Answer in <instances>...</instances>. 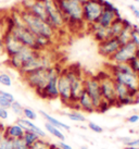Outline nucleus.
<instances>
[{
	"label": "nucleus",
	"instance_id": "nucleus-6",
	"mask_svg": "<svg viewBox=\"0 0 139 149\" xmlns=\"http://www.w3.org/2000/svg\"><path fill=\"white\" fill-rule=\"evenodd\" d=\"M47 12V23L56 32H60L65 27V19L59 10L54 0H44Z\"/></svg>",
	"mask_w": 139,
	"mask_h": 149
},
{
	"label": "nucleus",
	"instance_id": "nucleus-12",
	"mask_svg": "<svg viewBox=\"0 0 139 149\" xmlns=\"http://www.w3.org/2000/svg\"><path fill=\"white\" fill-rule=\"evenodd\" d=\"M1 36L3 42V54H7L8 58L17 54L24 48V46L19 42V39L9 29H6Z\"/></svg>",
	"mask_w": 139,
	"mask_h": 149
},
{
	"label": "nucleus",
	"instance_id": "nucleus-21",
	"mask_svg": "<svg viewBox=\"0 0 139 149\" xmlns=\"http://www.w3.org/2000/svg\"><path fill=\"white\" fill-rule=\"evenodd\" d=\"M77 104H78V106H79V110H83L84 112H87V113L96 112L95 111L94 104H92V100H91L89 95H88L85 91H83V94L81 95V97L78 98Z\"/></svg>",
	"mask_w": 139,
	"mask_h": 149
},
{
	"label": "nucleus",
	"instance_id": "nucleus-42",
	"mask_svg": "<svg viewBox=\"0 0 139 149\" xmlns=\"http://www.w3.org/2000/svg\"><path fill=\"white\" fill-rule=\"evenodd\" d=\"M58 147L61 149H73V147L72 146L67 145V144H65L64 141H59V144H58Z\"/></svg>",
	"mask_w": 139,
	"mask_h": 149
},
{
	"label": "nucleus",
	"instance_id": "nucleus-11",
	"mask_svg": "<svg viewBox=\"0 0 139 149\" xmlns=\"http://www.w3.org/2000/svg\"><path fill=\"white\" fill-rule=\"evenodd\" d=\"M58 93H59V99L65 106L71 104V84L69 77L66 75L65 68L61 69L60 74L58 76Z\"/></svg>",
	"mask_w": 139,
	"mask_h": 149
},
{
	"label": "nucleus",
	"instance_id": "nucleus-41",
	"mask_svg": "<svg viewBox=\"0 0 139 149\" xmlns=\"http://www.w3.org/2000/svg\"><path fill=\"white\" fill-rule=\"evenodd\" d=\"M126 146H131V147H138L139 148V138H136V139H131L126 144Z\"/></svg>",
	"mask_w": 139,
	"mask_h": 149
},
{
	"label": "nucleus",
	"instance_id": "nucleus-18",
	"mask_svg": "<svg viewBox=\"0 0 139 149\" xmlns=\"http://www.w3.org/2000/svg\"><path fill=\"white\" fill-rule=\"evenodd\" d=\"M26 10L29 11L32 14H34L35 17H39V19L47 22V12H46L44 0H32L29 7Z\"/></svg>",
	"mask_w": 139,
	"mask_h": 149
},
{
	"label": "nucleus",
	"instance_id": "nucleus-40",
	"mask_svg": "<svg viewBox=\"0 0 139 149\" xmlns=\"http://www.w3.org/2000/svg\"><path fill=\"white\" fill-rule=\"evenodd\" d=\"M127 121H128L129 123H131V124H135V123L139 122V116L138 114H133V116H128Z\"/></svg>",
	"mask_w": 139,
	"mask_h": 149
},
{
	"label": "nucleus",
	"instance_id": "nucleus-22",
	"mask_svg": "<svg viewBox=\"0 0 139 149\" xmlns=\"http://www.w3.org/2000/svg\"><path fill=\"white\" fill-rule=\"evenodd\" d=\"M39 114H40V116L45 119L46 122H48V123H50L51 125H53V126H56V127H58V128H60V130L70 131V128H71L67 124L63 123V122H61V121H59L58 119L53 118L52 116H50V114H48L47 112L42 111V110H40V111H39Z\"/></svg>",
	"mask_w": 139,
	"mask_h": 149
},
{
	"label": "nucleus",
	"instance_id": "nucleus-30",
	"mask_svg": "<svg viewBox=\"0 0 139 149\" xmlns=\"http://www.w3.org/2000/svg\"><path fill=\"white\" fill-rule=\"evenodd\" d=\"M128 65L131 66V71L134 73L139 74V49H137L136 54L128 61Z\"/></svg>",
	"mask_w": 139,
	"mask_h": 149
},
{
	"label": "nucleus",
	"instance_id": "nucleus-8",
	"mask_svg": "<svg viewBox=\"0 0 139 149\" xmlns=\"http://www.w3.org/2000/svg\"><path fill=\"white\" fill-rule=\"evenodd\" d=\"M84 89L92 100L95 107V111H97L100 104L103 101L101 91H100V84L97 75H86L85 82H84Z\"/></svg>",
	"mask_w": 139,
	"mask_h": 149
},
{
	"label": "nucleus",
	"instance_id": "nucleus-38",
	"mask_svg": "<svg viewBox=\"0 0 139 149\" xmlns=\"http://www.w3.org/2000/svg\"><path fill=\"white\" fill-rule=\"evenodd\" d=\"M110 108H111L110 104H109L108 101H106V100H103L102 102L100 104V106H99V108L97 109V111L96 112H99V113H104V112L108 111Z\"/></svg>",
	"mask_w": 139,
	"mask_h": 149
},
{
	"label": "nucleus",
	"instance_id": "nucleus-39",
	"mask_svg": "<svg viewBox=\"0 0 139 149\" xmlns=\"http://www.w3.org/2000/svg\"><path fill=\"white\" fill-rule=\"evenodd\" d=\"M9 119V110L0 107V121H6Z\"/></svg>",
	"mask_w": 139,
	"mask_h": 149
},
{
	"label": "nucleus",
	"instance_id": "nucleus-26",
	"mask_svg": "<svg viewBox=\"0 0 139 149\" xmlns=\"http://www.w3.org/2000/svg\"><path fill=\"white\" fill-rule=\"evenodd\" d=\"M45 128L47 132L50 133L53 137L58 138L60 141H65V135H64V133H62V131L60 130V128L53 126V125H51L50 123H48V122H46L45 123Z\"/></svg>",
	"mask_w": 139,
	"mask_h": 149
},
{
	"label": "nucleus",
	"instance_id": "nucleus-47",
	"mask_svg": "<svg viewBox=\"0 0 139 149\" xmlns=\"http://www.w3.org/2000/svg\"><path fill=\"white\" fill-rule=\"evenodd\" d=\"M131 12H133V14H134V17H137V19H139V10H138V9H137V8L134 9Z\"/></svg>",
	"mask_w": 139,
	"mask_h": 149
},
{
	"label": "nucleus",
	"instance_id": "nucleus-45",
	"mask_svg": "<svg viewBox=\"0 0 139 149\" xmlns=\"http://www.w3.org/2000/svg\"><path fill=\"white\" fill-rule=\"evenodd\" d=\"M0 149H6V138H3L0 141Z\"/></svg>",
	"mask_w": 139,
	"mask_h": 149
},
{
	"label": "nucleus",
	"instance_id": "nucleus-5",
	"mask_svg": "<svg viewBox=\"0 0 139 149\" xmlns=\"http://www.w3.org/2000/svg\"><path fill=\"white\" fill-rule=\"evenodd\" d=\"M100 84V91L103 100L108 101L111 107L116 106V94H115V81L112 75L108 72H99L97 74Z\"/></svg>",
	"mask_w": 139,
	"mask_h": 149
},
{
	"label": "nucleus",
	"instance_id": "nucleus-52",
	"mask_svg": "<svg viewBox=\"0 0 139 149\" xmlns=\"http://www.w3.org/2000/svg\"><path fill=\"white\" fill-rule=\"evenodd\" d=\"M56 149H61V148H59V147H58V146H57V148H56Z\"/></svg>",
	"mask_w": 139,
	"mask_h": 149
},
{
	"label": "nucleus",
	"instance_id": "nucleus-17",
	"mask_svg": "<svg viewBox=\"0 0 139 149\" xmlns=\"http://www.w3.org/2000/svg\"><path fill=\"white\" fill-rule=\"evenodd\" d=\"M88 29H89V33L92 35V37L96 42H101L108 39V38H111L109 27H103L101 25H99L98 23L89 25Z\"/></svg>",
	"mask_w": 139,
	"mask_h": 149
},
{
	"label": "nucleus",
	"instance_id": "nucleus-9",
	"mask_svg": "<svg viewBox=\"0 0 139 149\" xmlns=\"http://www.w3.org/2000/svg\"><path fill=\"white\" fill-rule=\"evenodd\" d=\"M9 31L19 39V42L24 47H27V48H31V49L33 50L39 51L36 44V35L32 33L24 24L13 25L12 29H10Z\"/></svg>",
	"mask_w": 139,
	"mask_h": 149
},
{
	"label": "nucleus",
	"instance_id": "nucleus-3",
	"mask_svg": "<svg viewBox=\"0 0 139 149\" xmlns=\"http://www.w3.org/2000/svg\"><path fill=\"white\" fill-rule=\"evenodd\" d=\"M66 75L69 77L70 84H71V104L70 107L74 108L76 110H79L77 101L78 98L83 94L84 89V82L86 74L78 65H71L65 68Z\"/></svg>",
	"mask_w": 139,
	"mask_h": 149
},
{
	"label": "nucleus",
	"instance_id": "nucleus-43",
	"mask_svg": "<svg viewBox=\"0 0 139 149\" xmlns=\"http://www.w3.org/2000/svg\"><path fill=\"white\" fill-rule=\"evenodd\" d=\"M4 127H6V125L0 121V141L3 138V131H4Z\"/></svg>",
	"mask_w": 139,
	"mask_h": 149
},
{
	"label": "nucleus",
	"instance_id": "nucleus-29",
	"mask_svg": "<svg viewBox=\"0 0 139 149\" xmlns=\"http://www.w3.org/2000/svg\"><path fill=\"white\" fill-rule=\"evenodd\" d=\"M38 138H40V137L38 136L35 132H33V131H25L24 135H23V137H22L23 141H24L28 147H31V146L33 145Z\"/></svg>",
	"mask_w": 139,
	"mask_h": 149
},
{
	"label": "nucleus",
	"instance_id": "nucleus-4",
	"mask_svg": "<svg viewBox=\"0 0 139 149\" xmlns=\"http://www.w3.org/2000/svg\"><path fill=\"white\" fill-rule=\"evenodd\" d=\"M85 0H54L59 10L65 19L73 21H83V2Z\"/></svg>",
	"mask_w": 139,
	"mask_h": 149
},
{
	"label": "nucleus",
	"instance_id": "nucleus-37",
	"mask_svg": "<svg viewBox=\"0 0 139 149\" xmlns=\"http://www.w3.org/2000/svg\"><path fill=\"white\" fill-rule=\"evenodd\" d=\"M88 127L95 133H98V134H101L103 132V128L100 126L99 124H96L95 122H88Z\"/></svg>",
	"mask_w": 139,
	"mask_h": 149
},
{
	"label": "nucleus",
	"instance_id": "nucleus-14",
	"mask_svg": "<svg viewBox=\"0 0 139 149\" xmlns=\"http://www.w3.org/2000/svg\"><path fill=\"white\" fill-rule=\"evenodd\" d=\"M112 77L114 79L116 83H120L126 86L129 91H136L139 94V77L138 74H136L134 72H129V73H119V72H114L111 73Z\"/></svg>",
	"mask_w": 139,
	"mask_h": 149
},
{
	"label": "nucleus",
	"instance_id": "nucleus-31",
	"mask_svg": "<svg viewBox=\"0 0 139 149\" xmlns=\"http://www.w3.org/2000/svg\"><path fill=\"white\" fill-rule=\"evenodd\" d=\"M102 7H103V10L111 11V12L115 13L116 17H121V13H120L119 9L116 8L114 4L112 3L111 1H109V0H103V1H102Z\"/></svg>",
	"mask_w": 139,
	"mask_h": 149
},
{
	"label": "nucleus",
	"instance_id": "nucleus-33",
	"mask_svg": "<svg viewBox=\"0 0 139 149\" xmlns=\"http://www.w3.org/2000/svg\"><path fill=\"white\" fill-rule=\"evenodd\" d=\"M12 77L10 76V74L6 73V72H2L0 73V85H2L4 87H11L12 86Z\"/></svg>",
	"mask_w": 139,
	"mask_h": 149
},
{
	"label": "nucleus",
	"instance_id": "nucleus-20",
	"mask_svg": "<svg viewBox=\"0 0 139 149\" xmlns=\"http://www.w3.org/2000/svg\"><path fill=\"white\" fill-rule=\"evenodd\" d=\"M24 130L17 123L10 125H6L3 131V136L10 139H22L24 135Z\"/></svg>",
	"mask_w": 139,
	"mask_h": 149
},
{
	"label": "nucleus",
	"instance_id": "nucleus-35",
	"mask_svg": "<svg viewBox=\"0 0 139 149\" xmlns=\"http://www.w3.org/2000/svg\"><path fill=\"white\" fill-rule=\"evenodd\" d=\"M131 42L137 47V49H139V27L137 25H134V26H133Z\"/></svg>",
	"mask_w": 139,
	"mask_h": 149
},
{
	"label": "nucleus",
	"instance_id": "nucleus-16",
	"mask_svg": "<svg viewBox=\"0 0 139 149\" xmlns=\"http://www.w3.org/2000/svg\"><path fill=\"white\" fill-rule=\"evenodd\" d=\"M60 74V73H59ZM59 74L53 75L52 77L48 81L46 86L41 89L36 95L40 97L41 99L46 100H54L59 98V93H58V76Z\"/></svg>",
	"mask_w": 139,
	"mask_h": 149
},
{
	"label": "nucleus",
	"instance_id": "nucleus-1",
	"mask_svg": "<svg viewBox=\"0 0 139 149\" xmlns=\"http://www.w3.org/2000/svg\"><path fill=\"white\" fill-rule=\"evenodd\" d=\"M19 12H20L21 19H22L24 25L36 36H42V37H47L50 39L56 38L57 32L46 21L35 17L29 11L22 8L19 9Z\"/></svg>",
	"mask_w": 139,
	"mask_h": 149
},
{
	"label": "nucleus",
	"instance_id": "nucleus-49",
	"mask_svg": "<svg viewBox=\"0 0 139 149\" xmlns=\"http://www.w3.org/2000/svg\"><path fill=\"white\" fill-rule=\"evenodd\" d=\"M88 1H102V0H88Z\"/></svg>",
	"mask_w": 139,
	"mask_h": 149
},
{
	"label": "nucleus",
	"instance_id": "nucleus-13",
	"mask_svg": "<svg viewBox=\"0 0 139 149\" xmlns=\"http://www.w3.org/2000/svg\"><path fill=\"white\" fill-rule=\"evenodd\" d=\"M136 51L137 47L129 42L121 46L117 51L109 59V61L111 63H128V61L136 54Z\"/></svg>",
	"mask_w": 139,
	"mask_h": 149
},
{
	"label": "nucleus",
	"instance_id": "nucleus-7",
	"mask_svg": "<svg viewBox=\"0 0 139 149\" xmlns=\"http://www.w3.org/2000/svg\"><path fill=\"white\" fill-rule=\"evenodd\" d=\"M103 1V0H102ZM102 1H88L83 2V21L87 26L97 23L103 11Z\"/></svg>",
	"mask_w": 139,
	"mask_h": 149
},
{
	"label": "nucleus",
	"instance_id": "nucleus-36",
	"mask_svg": "<svg viewBox=\"0 0 139 149\" xmlns=\"http://www.w3.org/2000/svg\"><path fill=\"white\" fill-rule=\"evenodd\" d=\"M23 118L25 119H27V120H31V121H35L37 119V113L34 111L33 109H31V108H25L23 109Z\"/></svg>",
	"mask_w": 139,
	"mask_h": 149
},
{
	"label": "nucleus",
	"instance_id": "nucleus-53",
	"mask_svg": "<svg viewBox=\"0 0 139 149\" xmlns=\"http://www.w3.org/2000/svg\"><path fill=\"white\" fill-rule=\"evenodd\" d=\"M103 149H108V148H103Z\"/></svg>",
	"mask_w": 139,
	"mask_h": 149
},
{
	"label": "nucleus",
	"instance_id": "nucleus-32",
	"mask_svg": "<svg viewBox=\"0 0 139 149\" xmlns=\"http://www.w3.org/2000/svg\"><path fill=\"white\" fill-rule=\"evenodd\" d=\"M23 109H24V107L22 106V104L19 102V101H17V100H14L12 104H11V107H10V110H11L15 116H19V118H21V116H23Z\"/></svg>",
	"mask_w": 139,
	"mask_h": 149
},
{
	"label": "nucleus",
	"instance_id": "nucleus-27",
	"mask_svg": "<svg viewBox=\"0 0 139 149\" xmlns=\"http://www.w3.org/2000/svg\"><path fill=\"white\" fill-rule=\"evenodd\" d=\"M57 146L58 145L56 144L45 141L44 138H38L33 145L29 147V149H56Z\"/></svg>",
	"mask_w": 139,
	"mask_h": 149
},
{
	"label": "nucleus",
	"instance_id": "nucleus-50",
	"mask_svg": "<svg viewBox=\"0 0 139 149\" xmlns=\"http://www.w3.org/2000/svg\"><path fill=\"white\" fill-rule=\"evenodd\" d=\"M81 149H89V148H87V147H82Z\"/></svg>",
	"mask_w": 139,
	"mask_h": 149
},
{
	"label": "nucleus",
	"instance_id": "nucleus-19",
	"mask_svg": "<svg viewBox=\"0 0 139 149\" xmlns=\"http://www.w3.org/2000/svg\"><path fill=\"white\" fill-rule=\"evenodd\" d=\"M17 123L20 125L24 131H33V132L36 133L40 138H45L46 137V133L44 132L39 126H37L33 121L27 120V119H25L23 116H21V118H19V120L17 121Z\"/></svg>",
	"mask_w": 139,
	"mask_h": 149
},
{
	"label": "nucleus",
	"instance_id": "nucleus-15",
	"mask_svg": "<svg viewBox=\"0 0 139 149\" xmlns=\"http://www.w3.org/2000/svg\"><path fill=\"white\" fill-rule=\"evenodd\" d=\"M120 47H121V44L119 39L115 37H111L101 42H98V52L103 58H106L109 60L117 51Z\"/></svg>",
	"mask_w": 139,
	"mask_h": 149
},
{
	"label": "nucleus",
	"instance_id": "nucleus-48",
	"mask_svg": "<svg viewBox=\"0 0 139 149\" xmlns=\"http://www.w3.org/2000/svg\"><path fill=\"white\" fill-rule=\"evenodd\" d=\"M124 149H139L138 147H131V146H125Z\"/></svg>",
	"mask_w": 139,
	"mask_h": 149
},
{
	"label": "nucleus",
	"instance_id": "nucleus-28",
	"mask_svg": "<svg viewBox=\"0 0 139 149\" xmlns=\"http://www.w3.org/2000/svg\"><path fill=\"white\" fill-rule=\"evenodd\" d=\"M131 31H133V27H124L122 31V33L117 36V39H119L121 46L125 45L127 42H131Z\"/></svg>",
	"mask_w": 139,
	"mask_h": 149
},
{
	"label": "nucleus",
	"instance_id": "nucleus-24",
	"mask_svg": "<svg viewBox=\"0 0 139 149\" xmlns=\"http://www.w3.org/2000/svg\"><path fill=\"white\" fill-rule=\"evenodd\" d=\"M14 100H15V98L11 93L3 91V89H0V107L9 110L11 107V104Z\"/></svg>",
	"mask_w": 139,
	"mask_h": 149
},
{
	"label": "nucleus",
	"instance_id": "nucleus-25",
	"mask_svg": "<svg viewBox=\"0 0 139 149\" xmlns=\"http://www.w3.org/2000/svg\"><path fill=\"white\" fill-rule=\"evenodd\" d=\"M122 19L123 17H116L114 21L112 22V24L109 26V31H110L111 37L117 38V36L122 33L123 29H124L123 23H122Z\"/></svg>",
	"mask_w": 139,
	"mask_h": 149
},
{
	"label": "nucleus",
	"instance_id": "nucleus-34",
	"mask_svg": "<svg viewBox=\"0 0 139 149\" xmlns=\"http://www.w3.org/2000/svg\"><path fill=\"white\" fill-rule=\"evenodd\" d=\"M67 118H69L71 121H74V122H86V116L78 111H74V112L67 113Z\"/></svg>",
	"mask_w": 139,
	"mask_h": 149
},
{
	"label": "nucleus",
	"instance_id": "nucleus-2",
	"mask_svg": "<svg viewBox=\"0 0 139 149\" xmlns=\"http://www.w3.org/2000/svg\"><path fill=\"white\" fill-rule=\"evenodd\" d=\"M61 69L62 68L54 64L47 69H38L33 72H29L27 74L23 75L22 79L24 81V83L37 94L46 86V84L48 83V81L53 75L60 73Z\"/></svg>",
	"mask_w": 139,
	"mask_h": 149
},
{
	"label": "nucleus",
	"instance_id": "nucleus-46",
	"mask_svg": "<svg viewBox=\"0 0 139 149\" xmlns=\"http://www.w3.org/2000/svg\"><path fill=\"white\" fill-rule=\"evenodd\" d=\"M131 138H129V137H122V138H120V141H122L123 144H125V145H126L127 143L131 141Z\"/></svg>",
	"mask_w": 139,
	"mask_h": 149
},
{
	"label": "nucleus",
	"instance_id": "nucleus-10",
	"mask_svg": "<svg viewBox=\"0 0 139 149\" xmlns=\"http://www.w3.org/2000/svg\"><path fill=\"white\" fill-rule=\"evenodd\" d=\"M37 54H38V51H36V50L24 47L20 52H17V54L8 58L7 64L10 68H12V69H14V70H17L19 72L21 70V68L28 62L31 59H33Z\"/></svg>",
	"mask_w": 139,
	"mask_h": 149
},
{
	"label": "nucleus",
	"instance_id": "nucleus-51",
	"mask_svg": "<svg viewBox=\"0 0 139 149\" xmlns=\"http://www.w3.org/2000/svg\"><path fill=\"white\" fill-rule=\"evenodd\" d=\"M134 1H136V2H139V0H134Z\"/></svg>",
	"mask_w": 139,
	"mask_h": 149
},
{
	"label": "nucleus",
	"instance_id": "nucleus-44",
	"mask_svg": "<svg viewBox=\"0 0 139 149\" xmlns=\"http://www.w3.org/2000/svg\"><path fill=\"white\" fill-rule=\"evenodd\" d=\"M3 54V42H2V36L0 35V54Z\"/></svg>",
	"mask_w": 139,
	"mask_h": 149
},
{
	"label": "nucleus",
	"instance_id": "nucleus-23",
	"mask_svg": "<svg viewBox=\"0 0 139 149\" xmlns=\"http://www.w3.org/2000/svg\"><path fill=\"white\" fill-rule=\"evenodd\" d=\"M115 19H116V15H115V13L111 12V11H106V10H103L97 23H98L99 25L103 26V27H109V26L112 24V22L114 21Z\"/></svg>",
	"mask_w": 139,
	"mask_h": 149
}]
</instances>
